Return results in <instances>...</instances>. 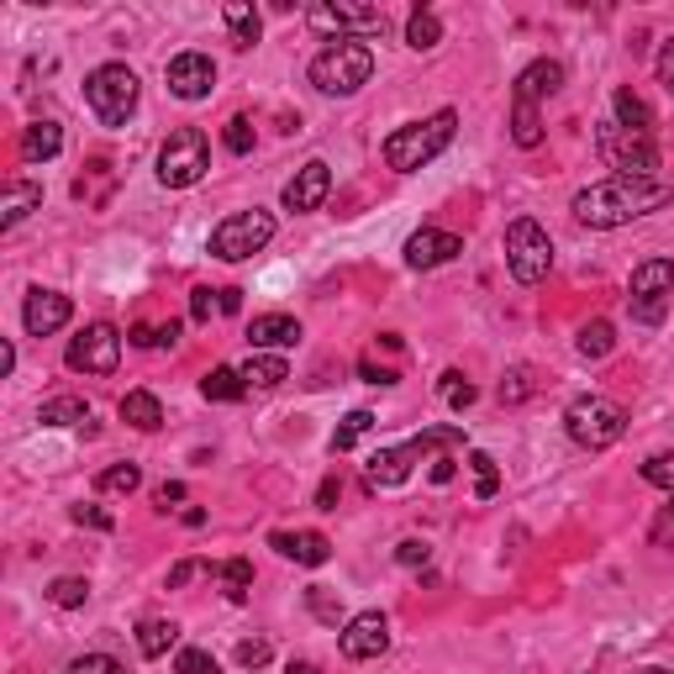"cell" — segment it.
<instances>
[{
  "instance_id": "1",
  "label": "cell",
  "mask_w": 674,
  "mask_h": 674,
  "mask_svg": "<svg viewBox=\"0 0 674 674\" xmlns=\"http://www.w3.org/2000/svg\"><path fill=\"white\" fill-rule=\"evenodd\" d=\"M674 200V185L670 180H643V174H611V180H596V185H585V191L575 195V221L579 227H601V232H611V227H627V221L649 217V211H659V206H670Z\"/></svg>"
},
{
  "instance_id": "2",
  "label": "cell",
  "mask_w": 674,
  "mask_h": 674,
  "mask_svg": "<svg viewBox=\"0 0 674 674\" xmlns=\"http://www.w3.org/2000/svg\"><path fill=\"white\" fill-rule=\"evenodd\" d=\"M458 132V111H433L427 121H406V127H395L385 138V164L395 168V174H416L422 164H433L443 148L454 143Z\"/></svg>"
},
{
  "instance_id": "3",
  "label": "cell",
  "mask_w": 674,
  "mask_h": 674,
  "mask_svg": "<svg viewBox=\"0 0 674 674\" xmlns=\"http://www.w3.org/2000/svg\"><path fill=\"white\" fill-rule=\"evenodd\" d=\"M312 85L322 96H359L374 74V53L359 37H343V43H327V48L312 58Z\"/></svg>"
},
{
  "instance_id": "4",
  "label": "cell",
  "mask_w": 674,
  "mask_h": 674,
  "mask_svg": "<svg viewBox=\"0 0 674 674\" xmlns=\"http://www.w3.org/2000/svg\"><path fill=\"white\" fill-rule=\"evenodd\" d=\"M564 433L575 437L579 448L606 454V448L622 443V433H627V406L611 401V395H579V401H569V411H564Z\"/></svg>"
},
{
  "instance_id": "5",
  "label": "cell",
  "mask_w": 674,
  "mask_h": 674,
  "mask_svg": "<svg viewBox=\"0 0 674 674\" xmlns=\"http://www.w3.org/2000/svg\"><path fill=\"white\" fill-rule=\"evenodd\" d=\"M506 269L517 285H543L554 269V238L537 227L532 217H517L506 227Z\"/></svg>"
},
{
  "instance_id": "6",
  "label": "cell",
  "mask_w": 674,
  "mask_h": 674,
  "mask_svg": "<svg viewBox=\"0 0 674 674\" xmlns=\"http://www.w3.org/2000/svg\"><path fill=\"white\" fill-rule=\"evenodd\" d=\"M85 100L100 117V127H127V117L138 111V74L127 64H100L85 79Z\"/></svg>"
},
{
  "instance_id": "7",
  "label": "cell",
  "mask_w": 674,
  "mask_h": 674,
  "mask_svg": "<svg viewBox=\"0 0 674 674\" xmlns=\"http://www.w3.org/2000/svg\"><path fill=\"white\" fill-rule=\"evenodd\" d=\"M206 168H211V148H206V132H200V127L168 132V143L159 148V185H168V191H191Z\"/></svg>"
},
{
  "instance_id": "8",
  "label": "cell",
  "mask_w": 674,
  "mask_h": 674,
  "mask_svg": "<svg viewBox=\"0 0 674 674\" xmlns=\"http://www.w3.org/2000/svg\"><path fill=\"white\" fill-rule=\"evenodd\" d=\"M269 238H274V217L269 211H232V217L221 221V227H211V253H217L221 264H242V259H253L259 248H269Z\"/></svg>"
},
{
  "instance_id": "9",
  "label": "cell",
  "mask_w": 674,
  "mask_h": 674,
  "mask_svg": "<svg viewBox=\"0 0 674 674\" xmlns=\"http://www.w3.org/2000/svg\"><path fill=\"white\" fill-rule=\"evenodd\" d=\"M601 159L617 168V174H643V180L659 174V148H653V138L627 132V127H617V121H606L601 127Z\"/></svg>"
},
{
  "instance_id": "10",
  "label": "cell",
  "mask_w": 674,
  "mask_h": 674,
  "mask_svg": "<svg viewBox=\"0 0 674 674\" xmlns=\"http://www.w3.org/2000/svg\"><path fill=\"white\" fill-rule=\"evenodd\" d=\"M64 363H69L74 374H111L121 363V333L111 322H90V327L69 343Z\"/></svg>"
},
{
  "instance_id": "11",
  "label": "cell",
  "mask_w": 674,
  "mask_h": 674,
  "mask_svg": "<svg viewBox=\"0 0 674 674\" xmlns=\"http://www.w3.org/2000/svg\"><path fill=\"white\" fill-rule=\"evenodd\" d=\"M306 26L322 32V37H354V32H385V11H374V6H312L306 11Z\"/></svg>"
},
{
  "instance_id": "12",
  "label": "cell",
  "mask_w": 674,
  "mask_h": 674,
  "mask_svg": "<svg viewBox=\"0 0 674 674\" xmlns=\"http://www.w3.org/2000/svg\"><path fill=\"white\" fill-rule=\"evenodd\" d=\"M337 649H343V659H354V664L380 659V653L390 649L385 611H359V617H348V622H343V638H337Z\"/></svg>"
},
{
  "instance_id": "13",
  "label": "cell",
  "mask_w": 674,
  "mask_h": 674,
  "mask_svg": "<svg viewBox=\"0 0 674 674\" xmlns=\"http://www.w3.org/2000/svg\"><path fill=\"white\" fill-rule=\"evenodd\" d=\"M168 96H180V100H206L211 90H217V64L206 58V53H174L168 58Z\"/></svg>"
},
{
  "instance_id": "14",
  "label": "cell",
  "mask_w": 674,
  "mask_h": 674,
  "mask_svg": "<svg viewBox=\"0 0 674 674\" xmlns=\"http://www.w3.org/2000/svg\"><path fill=\"white\" fill-rule=\"evenodd\" d=\"M327 191H333V168L322 164V159H312V164L295 168V180L285 185V195H280V200H285V211H295V217H301V211H316V206L327 200Z\"/></svg>"
},
{
  "instance_id": "15",
  "label": "cell",
  "mask_w": 674,
  "mask_h": 674,
  "mask_svg": "<svg viewBox=\"0 0 674 674\" xmlns=\"http://www.w3.org/2000/svg\"><path fill=\"white\" fill-rule=\"evenodd\" d=\"M69 316H74V301L58 295V290H32L22 306V322L32 337H53L58 327H69Z\"/></svg>"
},
{
  "instance_id": "16",
  "label": "cell",
  "mask_w": 674,
  "mask_h": 674,
  "mask_svg": "<svg viewBox=\"0 0 674 674\" xmlns=\"http://www.w3.org/2000/svg\"><path fill=\"white\" fill-rule=\"evenodd\" d=\"M464 253V238L458 232H443V227H422V232H411L406 238V264L411 269H437L458 259Z\"/></svg>"
},
{
  "instance_id": "17",
  "label": "cell",
  "mask_w": 674,
  "mask_h": 674,
  "mask_svg": "<svg viewBox=\"0 0 674 674\" xmlns=\"http://www.w3.org/2000/svg\"><path fill=\"white\" fill-rule=\"evenodd\" d=\"M301 343V322L285 312H269L248 322V348L253 354H280V348H295Z\"/></svg>"
},
{
  "instance_id": "18",
  "label": "cell",
  "mask_w": 674,
  "mask_h": 674,
  "mask_svg": "<svg viewBox=\"0 0 674 674\" xmlns=\"http://www.w3.org/2000/svg\"><path fill=\"white\" fill-rule=\"evenodd\" d=\"M269 543H274L285 558L306 564V569H322V564L333 558V543H327L322 532H269Z\"/></svg>"
},
{
  "instance_id": "19",
  "label": "cell",
  "mask_w": 674,
  "mask_h": 674,
  "mask_svg": "<svg viewBox=\"0 0 674 674\" xmlns=\"http://www.w3.org/2000/svg\"><path fill=\"white\" fill-rule=\"evenodd\" d=\"M659 295H674V259H643L632 269L627 301H659Z\"/></svg>"
},
{
  "instance_id": "20",
  "label": "cell",
  "mask_w": 674,
  "mask_h": 674,
  "mask_svg": "<svg viewBox=\"0 0 674 674\" xmlns=\"http://www.w3.org/2000/svg\"><path fill=\"white\" fill-rule=\"evenodd\" d=\"M411 464H416V454L406 448H380V454L369 458V469H363V480H369V490H390V485H406Z\"/></svg>"
},
{
  "instance_id": "21",
  "label": "cell",
  "mask_w": 674,
  "mask_h": 674,
  "mask_svg": "<svg viewBox=\"0 0 674 674\" xmlns=\"http://www.w3.org/2000/svg\"><path fill=\"white\" fill-rule=\"evenodd\" d=\"M554 90H564V64H554V58H537V64L517 74V100H528V106H537Z\"/></svg>"
},
{
  "instance_id": "22",
  "label": "cell",
  "mask_w": 674,
  "mask_h": 674,
  "mask_svg": "<svg viewBox=\"0 0 674 674\" xmlns=\"http://www.w3.org/2000/svg\"><path fill=\"white\" fill-rule=\"evenodd\" d=\"M117 411H121V422L138 427V433H159V427H164V406H159L153 390H127Z\"/></svg>"
},
{
  "instance_id": "23",
  "label": "cell",
  "mask_w": 674,
  "mask_h": 674,
  "mask_svg": "<svg viewBox=\"0 0 674 674\" xmlns=\"http://www.w3.org/2000/svg\"><path fill=\"white\" fill-rule=\"evenodd\" d=\"M43 206V185L37 180H6V200H0V227L11 232L26 211H37Z\"/></svg>"
},
{
  "instance_id": "24",
  "label": "cell",
  "mask_w": 674,
  "mask_h": 674,
  "mask_svg": "<svg viewBox=\"0 0 674 674\" xmlns=\"http://www.w3.org/2000/svg\"><path fill=\"white\" fill-rule=\"evenodd\" d=\"M58 148H64V127H58V121H32L22 132L26 164H48V159H58Z\"/></svg>"
},
{
  "instance_id": "25",
  "label": "cell",
  "mask_w": 674,
  "mask_h": 674,
  "mask_svg": "<svg viewBox=\"0 0 674 674\" xmlns=\"http://www.w3.org/2000/svg\"><path fill=\"white\" fill-rule=\"evenodd\" d=\"M37 422L43 427H85L90 433V401H79V395H53L37 406Z\"/></svg>"
},
{
  "instance_id": "26",
  "label": "cell",
  "mask_w": 674,
  "mask_h": 674,
  "mask_svg": "<svg viewBox=\"0 0 674 674\" xmlns=\"http://www.w3.org/2000/svg\"><path fill=\"white\" fill-rule=\"evenodd\" d=\"M221 22H227V37H232V48H253V43H259V32H264L259 11H253L248 0H227V6H221Z\"/></svg>"
},
{
  "instance_id": "27",
  "label": "cell",
  "mask_w": 674,
  "mask_h": 674,
  "mask_svg": "<svg viewBox=\"0 0 674 674\" xmlns=\"http://www.w3.org/2000/svg\"><path fill=\"white\" fill-rule=\"evenodd\" d=\"M611 121L617 127H627V132H643V138H653V111H649V100L638 96V90H617L611 96Z\"/></svg>"
},
{
  "instance_id": "28",
  "label": "cell",
  "mask_w": 674,
  "mask_h": 674,
  "mask_svg": "<svg viewBox=\"0 0 674 674\" xmlns=\"http://www.w3.org/2000/svg\"><path fill=\"white\" fill-rule=\"evenodd\" d=\"M242 380H248V390H274L290 380V363L280 354H253V359L242 363Z\"/></svg>"
},
{
  "instance_id": "29",
  "label": "cell",
  "mask_w": 674,
  "mask_h": 674,
  "mask_svg": "<svg viewBox=\"0 0 674 674\" xmlns=\"http://www.w3.org/2000/svg\"><path fill=\"white\" fill-rule=\"evenodd\" d=\"M437 43H443V22H437V11L416 6V11L406 17V48L427 53V48H437Z\"/></svg>"
},
{
  "instance_id": "30",
  "label": "cell",
  "mask_w": 674,
  "mask_h": 674,
  "mask_svg": "<svg viewBox=\"0 0 674 674\" xmlns=\"http://www.w3.org/2000/svg\"><path fill=\"white\" fill-rule=\"evenodd\" d=\"M200 395H206V401H227V406H232V401H242V395H248V380H242V369H211V374L200 380Z\"/></svg>"
},
{
  "instance_id": "31",
  "label": "cell",
  "mask_w": 674,
  "mask_h": 674,
  "mask_svg": "<svg viewBox=\"0 0 674 674\" xmlns=\"http://www.w3.org/2000/svg\"><path fill=\"white\" fill-rule=\"evenodd\" d=\"M174 643H180V627L164 622V617H153V622L138 627V649H143V659H164Z\"/></svg>"
},
{
  "instance_id": "32",
  "label": "cell",
  "mask_w": 674,
  "mask_h": 674,
  "mask_svg": "<svg viewBox=\"0 0 674 674\" xmlns=\"http://www.w3.org/2000/svg\"><path fill=\"white\" fill-rule=\"evenodd\" d=\"M575 348H579V359H606V354L617 348V327H611V322H585L575 337Z\"/></svg>"
},
{
  "instance_id": "33",
  "label": "cell",
  "mask_w": 674,
  "mask_h": 674,
  "mask_svg": "<svg viewBox=\"0 0 674 674\" xmlns=\"http://www.w3.org/2000/svg\"><path fill=\"white\" fill-rule=\"evenodd\" d=\"M511 138H517V148L543 143V117H537V106H528V100L511 106Z\"/></svg>"
},
{
  "instance_id": "34",
  "label": "cell",
  "mask_w": 674,
  "mask_h": 674,
  "mask_svg": "<svg viewBox=\"0 0 674 674\" xmlns=\"http://www.w3.org/2000/svg\"><path fill=\"white\" fill-rule=\"evenodd\" d=\"M138 485H143V469H138V464H111V469H100L96 475L100 496H132Z\"/></svg>"
},
{
  "instance_id": "35",
  "label": "cell",
  "mask_w": 674,
  "mask_h": 674,
  "mask_svg": "<svg viewBox=\"0 0 674 674\" xmlns=\"http://www.w3.org/2000/svg\"><path fill=\"white\" fill-rule=\"evenodd\" d=\"M363 433H374V411H348V416H343V427L333 433V454H348Z\"/></svg>"
},
{
  "instance_id": "36",
  "label": "cell",
  "mask_w": 674,
  "mask_h": 674,
  "mask_svg": "<svg viewBox=\"0 0 674 674\" xmlns=\"http://www.w3.org/2000/svg\"><path fill=\"white\" fill-rule=\"evenodd\" d=\"M464 443V427H427V433L411 437V454L427 458V454H443V448H458Z\"/></svg>"
},
{
  "instance_id": "37",
  "label": "cell",
  "mask_w": 674,
  "mask_h": 674,
  "mask_svg": "<svg viewBox=\"0 0 674 674\" xmlns=\"http://www.w3.org/2000/svg\"><path fill=\"white\" fill-rule=\"evenodd\" d=\"M437 395H443V401H448V406H454V411H469V406H475V401H480V390L469 385V380H464L458 369H448V374L437 380Z\"/></svg>"
},
{
  "instance_id": "38",
  "label": "cell",
  "mask_w": 674,
  "mask_h": 674,
  "mask_svg": "<svg viewBox=\"0 0 674 674\" xmlns=\"http://www.w3.org/2000/svg\"><path fill=\"white\" fill-rule=\"evenodd\" d=\"M48 601H53V606H64V611H74V606L90 601V585H85L79 575H58V579L48 585Z\"/></svg>"
},
{
  "instance_id": "39",
  "label": "cell",
  "mask_w": 674,
  "mask_h": 674,
  "mask_svg": "<svg viewBox=\"0 0 674 674\" xmlns=\"http://www.w3.org/2000/svg\"><path fill=\"white\" fill-rule=\"evenodd\" d=\"M217 575L227 585V601H248V585H253V564L248 558H227Z\"/></svg>"
},
{
  "instance_id": "40",
  "label": "cell",
  "mask_w": 674,
  "mask_h": 674,
  "mask_svg": "<svg viewBox=\"0 0 674 674\" xmlns=\"http://www.w3.org/2000/svg\"><path fill=\"white\" fill-rule=\"evenodd\" d=\"M469 469H475V496H480V501H490V496L501 490V469H496V458L475 448V454H469Z\"/></svg>"
},
{
  "instance_id": "41",
  "label": "cell",
  "mask_w": 674,
  "mask_h": 674,
  "mask_svg": "<svg viewBox=\"0 0 674 674\" xmlns=\"http://www.w3.org/2000/svg\"><path fill=\"white\" fill-rule=\"evenodd\" d=\"M306 606H312V617H316V622H327V627L343 622V601H337V596L327 590V585H312V590H306Z\"/></svg>"
},
{
  "instance_id": "42",
  "label": "cell",
  "mask_w": 674,
  "mask_h": 674,
  "mask_svg": "<svg viewBox=\"0 0 674 674\" xmlns=\"http://www.w3.org/2000/svg\"><path fill=\"white\" fill-rule=\"evenodd\" d=\"M221 143H227V153H253V121L248 117H227V127H221Z\"/></svg>"
},
{
  "instance_id": "43",
  "label": "cell",
  "mask_w": 674,
  "mask_h": 674,
  "mask_svg": "<svg viewBox=\"0 0 674 674\" xmlns=\"http://www.w3.org/2000/svg\"><path fill=\"white\" fill-rule=\"evenodd\" d=\"M174 674H221L217 659L206 649H180V659H174Z\"/></svg>"
},
{
  "instance_id": "44",
  "label": "cell",
  "mask_w": 674,
  "mask_h": 674,
  "mask_svg": "<svg viewBox=\"0 0 674 674\" xmlns=\"http://www.w3.org/2000/svg\"><path fill=\"white\" fill-rule=\"evenodd\" d=\"M69 674H127V664L121 659H111V653H85V659H74Z\"/></svg>"
},
{
  "instance_id": "45",
  "label": "cell",
  "mask_w": 674,
  "mask_h": 674,
  "mask_svg": "<svg viewBox=\"0 0 674 674\" xmlns=\"http://www.w3.org/2000/svg\"><path fill=\"white\" fill-rule=\"evenodd\" d=\"M627 312H632V322H643V327H659L670 316V295H659V301H627Z\"/></svg>"
},
{
  "instance_id": "46",
  "label": "cell",
  "mask_w": 674,
  "mask_h": 674,
  "mask_svg": "<svg viewBox=\"0 0 674 674\" xmlns=\"http://www.w3.org/2000/svg\"><path fill=\"white\" fill-rule=\"evenodd\" d=\"M643 480L659 485V490H674V454H653L643 464Z\"/></svg>"
},
{
  "instance_id": "47",
  "label": "cell",
  "mask_w": 674,
  "mask_h": 674,
  "mask_svg": "<svg viewBox=\"0 0 674 674\" xmlns=\"http://www.w3.org/2000/svg\"><path fill=\"white\" fill-rule=\"evenodd\" d=\"M69 517L79 522V528H96V532H111V528H117V517H111V511H100V506H85V501L69 506Z\"/></svg>"
},
{
  "instance_id": "48",
  "label": "cell",
  "mask_w": 674,
  "mask_h": 674,
  "mask_svg": "<svg viewBox=\"0 0 674 674\" xmlns=\"http://www.w3.org/2000/svg\"><path fill=\"white\" fill-rule=\"evenodd\" d=\"M269 659H274V649H269L264 638H248V643H238V664H242V670H264Z\"/></svg>"
},
{
  "instance_id": "49",
  "label": "cell",
  "mask_w": 674,
  "mask_h": 674,
  "mask_svg": "<svg viewBox=\"0 0 674 674\" xmlns=\"http://www.w3.org/2000/svg\"><path fill=\"white\" fill-rule=\"evenodd\" d=\"M211 295H217V290H206V285H195V290H191V322H200V327L211 322V312H221Z\"/></svg>"
},
{
  "instance_id": "50",
  "label": "cell",
  "mask_w": 674,
  "mask_h": 674,
  "mask_svg": "<svg viewBox=\"0 0 674 674\" xmlns=\"http://www.w3.org/2000/svg\"><path fill=\"white\" fill-rule=\"evenodd\" d=\"M395 558H401L406 569H422V564L433 558V548H427L422 537H406V543H395Z\"/></svg>"
},
{
  "instance_id": "51",
  "label": "cell",
  "mask_w": 674,
  "mask_h": 674,
  "mask_svg": "<svg viewBox=\"0 0 674 674\" xmlns=\"http://www.w3.org/2000/svg\"><path fill=\"white\" fill-rule=\"evenodd\" d=\"M195 575H217V569H211V564H200V558H185V564H174V569H168V590L191 585Z\"/></svg>"
},
{
  "instance_id": "52",
  "label": "cell",
  "mask_w": 674,
  "mask_h": 674,
  "mask_svg": "<svg viewBox=\"0 0 674 674\" xmlns=\"http://www.w3.org/2000/svg\"><path fill=\"white\" fill-rule=\"evenodd\" d=\"M532 395V369H511V380H501V401H528Z\"/></svg>"
},
{
  "instance_id": "53",
  "label": "cell",
  "mask_w": 674,
  "mask_h": 674,
  "mask_svg": "<svg viewBox=\"0 0 674 674\" xmlns=\"http://www.w3.org/2000/svg\"><path fill=\"white\" fill-rule=\"evenodd\" d=\"M653 69H659V85L674 96V37H664V48H659V64H653Z\"/></svg>"
},
{
  "instance_id": "54",
  "label": "cell",
  "mask_w": 674,
  "mask_h": 674,
  "mask_svg": "<svg viewBox=\"0 0 674 674\" xmlns=\"http://www.w3.org/2000/svg\"><path fill=\"white\" fill-rule=\"evenodd\" d=\"M359 374L369 385H395V380H401L395 369H385V363H374V359H359Z\"/></svg>"
},
{
  "instance_id": "55",
  "label": "cell",
  "mask_w": 674,
  "mask_h": 674,
  "mask_svg": "<svg viewBox=\"0 0 674 674\" xmlns=\"http://www.w3.org/2000/svg\"><path fill=\"white\" fill-rule=\"evenodd\" d=\"M153 501L164 506V511H168V506H180V501H185V485H180V480H164L159 490H153Z\"/></svg>"
},
{
  "instance_id": "56",
  "label": "cell",
  "mask_w": 674,
  "mask_h": 674,
  "mask_svg": "<svg viewBox=\"0 0 674 674\" xmlns=\"http://www.w3.org/2000/svg\"><path fill=\"white\" fill-rule=\"evenodd\" d=\"M337 496H343V485H337V475H327L322 490H316V506H322V511H337Z\"/></svg>"
},
{
  "instance_id": "57",
  "label": "cell",
  "mask_w": 674,
  "mask_h": 674,
  "mask_svg": "<svg viewBox=\"0 0 674 674\" xmlns=\"http://www.w3.org/2000/svg\"><path fill=\"white\" fill-rule=\"evenodd\" d=\"M127 343H132V348H159V333H153L148 322H132V333H127Z\"/></svg>"
},
{
  "instance_id": "58",
  "label": "cell",
  "mask_w": 674,
  "mask_h": 674,
  "mask_svg": "<svg viewBox=\"0 0 674 674\" xmlns=\"http://www.w3.org/2000/svg\"><path fill=\"white\" fill-rule=\"evenodd\" d=\"M653 537H659V543H674V501L664 506V517H659V528H653Z\"/></svg>"
},
{
  "instance_id": "59",
  "label": "cell",
  "mask_w": 674,
  "mask_h": 674,
  "mask_svg": "<svg viewBox=\"0 0 674 674\" xmlns=\"http://www.w3.org/2000/svg\"><path fill=\"white\" fill-rule=\"evenodd\" d=\"M217 306H221V312H238V306H242V290H232V285L217 290Z\"/></svg>"
},
{
  "instance_id": "60",
  "label": "cell",
  "mask_w": 674,
  "mask_h": 674,
  "mask_svg": "<svg viewBox=\"0 0 674 674\" xmlns=\"http://www.w3.org/2000/svg\"><path fill=\"white\" fill-rule=\"evenodd\" d=\"M454 480V458H433V485H448Z\"/></svg>"
},
{
  "instance_id": "61",
  "label": "cell",
  "mask_w": 674,
  "mask_h": 674,
  "mask_svg": "<svg viewBox=\"0 0 674 674\" xmlns=\"http://www.w3.org/2000/svg\"><path fill=\"white\" fill-rule=\"evenodd\" d=\"M174 343H180V322H164L159 327V348H174Z\"/></svg>"
},
{
  "instance_id": "62",
  "label": "cell",
  "mask_w": 674,
  "mask_h": 674,
  "mask_svg": "<svg viewBox=\"0 0 674 674\" xmlns=\"http://www.w3.org/2000/svg\"><path fill=\"white\" fill-rule=\"evenodd\" d=\"M11 369H17V348L6 343V348H0V374H11Z\"/></svg>"
},
{
  "instance_id": "63",
  "label": "cell",
  "mask_w": 674,
  "mask_h": 674,
  "mask_svg": "<svg viewBox=\"0 0 674 674\" xmlns=\"http://www.w3.org/2000/svg\"><path fill=\"white\" fill-rule=\"evenodd\" d=\"M285 674H316V670H312V664H290Z\"/></svg>"
},
{
  "instance_id": "64",
  "label": "cell",
  "mask_w": 674,
  "mask_h": 674,
  "mask_svg": "<svg viewBox=\"0 0 674 674\" xmlns=\"http://www.w3.org/2000/svg\"><path fill=\"white\" fill-rule=\"evenodd\" d=\"M638 674H670V670H659V664H653V670H638Z\"/></svg>"
}]
</instances>
